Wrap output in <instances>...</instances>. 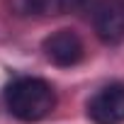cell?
<instances>
[{
  "label": "cell",
  "instance_id": "cell-1",
  "mask_svg": "<svg viewBox=\"0 0 124 124\" xmlns=\"http://www.w3.org/2000/svg\"><path fill=\"white\" fill-rule=\"evenodd\" d=\"M5 105L20 122H39L56 107V90L44 78H17L5 88Z\"/></svg>",
  "mask_w": 124,
  "mask_h": 124
},
{
  "label": "cell",
  "instance_id": "cell-2",
  "mask_svg": "<svg viewBox=\"0 0 124 124\" xmlns=\"http://www.w3.org/2000/svg\"><path fill=\"white\" fill-rule=\"evenodd\" d=\"M88 117L95 124H124V83H109L88 100Z\"/></svg>",
  "mask_w": 124,
  "mask_h": 124
},
{
  "label": "cell",
  "instance_id": "cell-3",
  "mask_svg": "<svg viewBox=\"0 0 124 124\" xmlns=\"http://www.w3.org/2000/svg\"><path fill=\"white\" fill-rule=\"evenodd\" d=\"M41 49H44V56L51 61V63L54 66H61V68L76 66L78 61L83 58V54H85L83 39L73 29H58V32L49 34L44 39Z\"/></svg>",
  "mask_w": 124,
  "mask_h": 124
},
{
  "label": "cell",
  "instance_id": "cell-4",
  "mask_svg": "<svg viewBox=\"0 0 124 124\" xmlns=\"http://www.w3.org/2000/svg\"><path fill=\"white\" fill-rule=\"evenodd\" d=\"M93 27L105 44L124 41V0H100L93 10Z\"/></svg>",
  "mask_w": 124,
  "mask_h": 124
},
{
  "label": "cell",
  "instance_id": "cell-5",
  "mask_svg": "<svg viewBox=\"0 0 124 124\" xmlns=\"http://www.w3.org/2000/svg\"><path fill=\"white\" fill-rule=\"evenodd\" d=\"M83 0H24V10L32 15H66L71 10H78Z\"/></svg>",
  "mask_w": 124,
  "mask_h": 124
}]
</instances>
